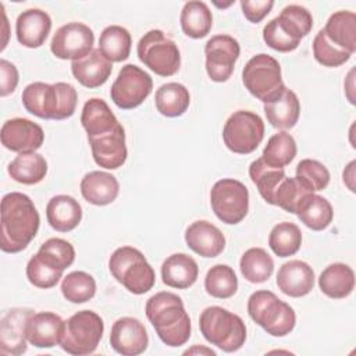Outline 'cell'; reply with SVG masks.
<instances>
[{
  "mask_svg": "<svg viewBox=\"0 0 356 356\" xmlns=\"http://www.w3.org/2000/svg\"><path fill=\"white\" fill-rule=\"evenodd\" d=\"M40 224L33 200L21 192H10L1 199V250L18 253L36 236Z\"/></svg>",
  "mask_w": 356,
  "mask_h": 356,
  "instance_id": "obj_1",
  "label": "cell"
},
{
  "mask_svg": "<svg viewBox=\"0 0 356 356\" xmlns=\"http://www.w3.org/2000/svg\"><path fill=\"white\" fill-rule=\"evenodd\" d=\"M146 317L159 338L171 348L182 346L191 337V318L182 299L172 292H157L147 299Z\"/></svg>",
  "mask_w": 356,
  "mask_h": 356,
  "instance_id": "obj_2",
  "label": "cell"
},
{
  "mask_svg": "<svg viewBox=\"0 0 356 356\" xmlns=\"http://www.w3.org/2000/svg\"><path fill=\"white\" fill-rule=\"evenodd\" d=\"M76 89L67 82L53 85L32 82L22 90V104L25 110L43 120L70 118L76 108Z\"/></svg>",
  "mask_w": 356,
  "mask_h": 356,
  "instance_id": "obj_3",
  "label": "cell"
},
{
  "mask_svg": "<svg viewBox=\"0 0 356 356\" xmlns=\"http://www.w3.org/2000/svg\"><path fill=\"white\" fill-rule=\"evenodd\" d=\"M199 328L207 342L224 352H236L246 341L243 320L221 306L206 307L199 317Z\"/></svg>",
  "mask_w": 356,
  "mask_h": 356,
  "instance_id": "obj_4",
  "label": "cell"
},
{
  "mask_svg": "<svg viewBox=\"0 0 356 356\" xmlns=\"http://www.w3.org/2000/svg\"><path fill=\"white\" fill-rule=\"evenodd\" d=\"M111 275L134 295L149 292L156 281L154 270L143 253L132 246H121L108 259Z\"/></svg>",
  "mask_w": 356,
  "mask_h": 356,
  "instance_id": "obj_5",
  "label": "cell"
},
{
  "mask_svg": "<svg viewBox=\"0 0 356 356\" xmlns=\"http://www.w3.org/2000/svg\"><path fill=\"white\" fill-rule=\"evenodd\" d=\"M250 318L273 337L288 335L296 324L293 309L271 291H256L248 299Z\"/></svg>",
  "mask_w": 356,
  "mask_h": 356,
  "instance_id": "obj_6",
  "label": "cell"
},
{
  "mask_svg": "<svg viewBox=\"0 0 356 356\" xmlns=\"http://www.w3.org/2000/svg\"><path fill=\"white\" fill-rule=\"evenodd\" d=\"M103 332V318L92 310H81L64 321L60 346L70 355H90L96 350Z\"/></svg>",
  "mask_w": 356,
  "mask_h": 356,
  "instance_id": "obj_7",
  "label": "cell"
},
{
  "mask_svg": "<svg viewBox=\"0 0 356 356\" xmlns=\"http://www.w3.org/2000/svg\"><path fill=\"white\" fill-rule=\"evenodd\" d=\"M136 53L139 60L160 76H171L181 67V53L177 43L160 29L146 32L138 42Z\"/></svg>",
  "mask_w": 356,
  "mask_h": 356,
  "instance_id": "obj_8",
  "label": "cell"
},
{
  "mask_svg": "<svg viewBox=\"0 0 356 356\" xmlns=\"http://www.w3.org/2000/svg\"><path fill=\"white\" fill-rule=\"evenodd\" d=\"M242 81L249 93L263 103L273 99L285 86L280 63L266 53L253 56L245 64Z\"/></svg>",
  "mask_w": 356,
  "mask_h": 356,
  "instance_id": "obj_9",
  "label": "cell"
},
{
  "mask_svg": "<svg viewBox=\"0 0 356 356\" xmlns=\"http://www.w3.org/2000/svg\"><path fill=\"white\" fill-rule=\"evenodd\" d=\"M264 138V122L256 113L238 110L228 117L222 128L225 146L238 154H249Z\"/></svg>",
  "mask_w": 356,
  "mask_h": 356,
  "instance_id": "obj_10",
  "label": "cell"
},
{
  "mask_svg": "<svg viewBox=\"0 0 356 356\" xmlns=\"http://www.w3.org/2000/svg\"><path fill=\"white\" fill-rule=\"evenodd\" d=\"M210 204L217 218L225 224L241 222L249 210V191L238 179L222 178L210 191Z\"/></svg>",
  "mask_w": 356,
  "mask_h": 356,
  "instance_id": "obj_11",
  "label": "cell"
},
{
  "mask_svg": "<svg viewBox=\"0 0 356 356\" xmlns=\"http://www.w3.org/2000/svg\"><path fill=\"white\" fill-rule=\"evenodd\" d=\"M152 76L135 64L124 65L110 89V97L114 104L122 110H131L140 106L152 93Z\"/></svg>",
  "mask_w": 356,
  "mask_h": 356,
  "instance_id": "obj_12",
  "label": "cell"
},
{
  "mask_svg": "<svg viewBox=\"0 0 356 356\" xmlns=\"http://www.w3.org/2000/svg\"><path fill=\"white\" fill-rule=\"evenodd\" d=\"M93 31L82 22L60 26L51 38L50 50L60 60H79L93 50Z\"/></svg>",
  "mask_w": 356,
  "mask_h": 356,
  "instance_id": "obj_13",
  "label": "cell"
},
{
  "mask_svg": "<svg viewBox=\"0 0 356 356\" xmlns=\"http://www.w3.org/2000/svg\"><path fill=\"white\" fill-rule=\"evenodd\" d=\"M241 47L236 39L229 35L211 36L206 46V71L211 81L225 82L231 78Z\"/></svg>",
  "mask_w": 356,
  "mask_h": 356,
  "instance_id": "obj_14",
  "label": "cell"
},
{
  "mask_svg": "<svg viewBox=\"0 0 356 356\" xmlns=\"http://www.w3.org/2000/svg\"><path fill=\"white\" fill-rule=\"evenodd\" d=\"M1 143L6 149L17 153L36 152L44 140L42 127L28 118H11L1 127Z\"/></svg>",
  "mask_w": 356,
  "mask_h": 356,
  "instance_id": "obj_15",
  "label": "cell"
},
{
  "mask_svg": "<svg viewBox=\"0 0 356 356\" xmlns=\"http://www.w3.org/2000/svg\"><path fill=\"white\" fill-rule=\"evenodd\" d=\"M33 314L31 309L8 310L0 324V353L19 356L26 352V323Z\"/></svg>",
  "mask_w": 356,
  "mask_h": 356,
  "instance_id": "obj_16",
  "label": "cell"
},
{
  "mask_svg": "<svg viewBox=\"0 0 356 356\" xmlns=\"http://www.w3.org/2000/svg\"><path fill=\"white\" fill-rule=\"evenodd\" d=\"M149 337L145 325L134 317L118 318L110 332L111 348L124 356H136L146 350Z\"/></svg>",
  "mask_w": 356,
  "mask_h": 356,
  "instance_id": "obj_17",
  "label": "cell"
},
{
  "mask_svg": "<svg viewBox=\"0 0 356 356\" xmlns=\"http://www.w3.org/2000/svg\"><path fill=\"white\" fill-rule=\"evenodd\" d=\"M88 140L92 149L93 160L99 167L106 170H117L122 167L128 156L125 131L122 125L111 132L88 138Z\"/></svg>",
  "mask_w": 356,
  "mask_h": 356,
  "instance_id": "obj_18",
  "label": "cell"
},
{
  "mask_svg": "<svg viewBox=\"0 0 356 356\" xmlns=\"http://www.w3.org/2000/svg\"><path fill=\"white\" fill-rule=\"evenodd\" d=\"M185 242L202 257H217L225 248L224 234L206 220H197L186 228Z\"/></svg>",
  "mask_w": 356,
  "mask_h": 356,
  "instance_id": "obj_19",
  "label": "cell"
},
{
  "mask_svg": "<svg viewBox=\"0 0 356 356\" xmlns=\"http://www.w3.org/2000/svg\"><path fill=\"white\" fill-rule=\"evenodd\" d=\"M51 29L50 15L40 8H29L22 11L15 22V33L18 42L29 49L40 47Z\"/></svg>",
  "mask_w": 356,
  "mask_h": 356,
  "instance_id": "obj_20",
  "label": "cell"
},
{
  "mask_svg": "<svg viewBox=\"0 0 356 356\" xmlns=\"http://www.w3.org/2000/svg\"><path fill=\"white\" fill-rule=\"evenodd\" d=\"M277 286L291 298L305 296L314 286V271L306 261L289 260L277 273Z\"/></svg>",
  "mask_w": 356,
  "mask_h": 356,
  "instance_id": "obj_21",
  "label": "cell"
},
{
  "mask_svg": "<svg viewBox=\"0 0 356 356\" xmlns=\"http://www.w3.org/2000/svg\"><path fill=\"white\" fill-rule=\"evenodd\" d=\"M64 320L51 312L33 313L26 323V338L35 348H53L60 343Z\"/></svg>",
  "mask_w": 356,
  "mask_h": 356,
  "instance_id": "obj_22",
  "label": "cell"
},
{
  "mask_svg": "<svg viewBox=\"0 0 356 356\" xmlns=\"http://www.w3.org/2000/svg\"><path fill=\"white\" fill-rule=\"evenodd\" d=\"M264 114L274 128H293L300 114V103L296 93L284 86L273 99L264 103Z\"/></svg>",
  "mask_w": 356,
  "mask_h": 356,
  "instance_id": "obj_23",
  "label": "cell"
},
{
  "mask_svg": "<svg viewBox=\"0 0 356 356\" xmlns=\"http://www.w3.org/2000/svg\"><path fill=\"white\" fill-rule=\"evenodd\" d=\"M71 71L81 85L93 89L107 82L113 71V63L108 61L99 49H93L83 58L72 61Z\"/></svg>",
  "mask_w": 356,
  "mask_h": 356,
  "instance_id": "obj_24",
  "label": "cell"
},
{
  "mask_svg": "<svg viewBox=\"0 0 356 356\" xmlns=\"http://www.w3.org/2000/svg\"><path fill=\"white\" fill-rule=\"evenodd\" d=\"M81 193L90 204L107 206L117 199L120 184L110 172L90 171L81 181Z\"/></svg>",
  "mask_w": 356,
  "mask_h": 356,
  "instance_id": "obj_25",
  "label": "cell"
},
{
  "mask_svg": "<svg viewBox=\"0 0 356 356\" xmlns=\"http://www.w3.org/2000/svg\"><path fill=\"white\" fill-rule=\"evenodd\" d=\"M46 218L50 227L58 232H70L82 220V207L70 195L53 196L46 206Z\"/></svg>",
  "mask_w": 356,
  "mask_h": 356,
  "instance_id": "obj_26",
  "label": "cell"
},
{
  "mask_svg": "<svg viewBox=\"0 0 356 356\" xmlns=\"http://www.w3.org/2000/svg\"><path fill=\"white\" fill-rule=\"evenodd\" d=\"M197 275V263L186 253H174L161 264V280L171 288L186 289L196 282Z\"/></svg>",
  "mask_w": 356,
  "mask_h": 356,
  "instance_id": "obj_27",
  "label": "cell"
},
{
  "mask_svg": "<svg viewBox=\"0 0 356 356\" xmlns=\"http://www.w3.org/2000/svg\"><path fill=\"white\" fill-rule=\"evenodd\" d=\"M81 124L86 131L88 138L111 132L121 125L108 104L99 97H92L83 104Z\"/></svg>",
  "mask_w": 356,
  "mask_h": 356,
  "instance_id": "obj_28",
  "label": "cell"
},
{
  "mask_svg": "<svg viewBox=\"0 0 356 356\" xmlns=\"http://www.w3.org/2000/svg\"><path fill=\"white\" fill-rule=\"evenodd\" d=\"M295 214L307 228L313 231L325 229L334 218L331 203L314 192H309L302 197Z\"/></svg>",
  "mask_w": 356,
  "mask_h": 356,
  "instance_id": "obj_29",
  "label": "cell"
},
{
  "mask_svg": "<svg viewBox=\"0 0 356 356\" xmlns=\"http://www.w3.org/2000/svg\"><path fill=\"white\" fill-rule=\"evenodd\" d=\"M318 286L331 299H343L355 289V273L345 263H332L318 277Z\"/></svg>",
  "mask_w": 356,
  "mask_h": 356,
  "instance_id": "obj_30",
  "label": "cell"
},
{
  "mask_svg": "<svg viewBox=\"0 0 356 356\" xmlns=\"http://www.w3.org/2000/svg\"><path fill=\"white\" fill-rule=\"evenodd\" d=\"M327 38L338 47L349 51L356 50V14L353 11H337L330 15L323 28Z\"/></svg>",
  "mask_w": 356,
  "mask_h": 356,
  "instance_id": "obj_31",
  "label": "cell"
},
{
  "mask_svg": "<svg viewBox=\"0 0 356 356\" xmlns=\"http://www.w3.org/2000/svg\"><path fill=\"white\" fill-rule=\"evenodd\" d=\"M10 177L24 185H35L43 181L47 174V161L36 152H24L8 164Z\"/></svg>",
  "mask_w": 356,
  "mask_h": 356,
  "instance_id": "obj_32",
  "label": "cell"
},
{
  "mask_svg": "<svg viewBox=\"0 0 356 356\" xmlns=\"http://www.w3.org/2000/svg\"><path fill=\"white\" fill-rule=\"evenodd\" d=\"M182 32L192 39H202L209 35L213 25V15L204 1H186L179 17Z\"/></svg>",
  "mask_w": 356,
  "mask_h": 356,
  "instance_id": "obj_33",
  "label": "cell"
},
{
  "mask_svg": "<svg viewBox=\"0 0 356 356\" xmlns=\"http://www.w3.org/2000/svg\"><path fill=\"white\" fill-rule=\"evenodd\" d=\"M154 103L160 114L174 118L182 115L188 110L191 104V95L182 83L167 82L156 90Z\"/></svg>",
  "mask_w": 356,
  "mask_h": 356,
  "instance_id": "obj_34",
  "label": "cell"
},
{
  "mask_svg": "<svg viewBox=\"0 0 356 356\" xmlns=\"http://www.w3.org/2000/svg\"><path fill=\"white\" fill-rule=\"evenodd\" d=\"M131 33L120 25L106 26L99 38V50L111 63L127 60L131 53Z\"/></svg>",
  "mask_w": 356,
  "mask_h": 356,
  "instance_id": "obj_35",
  "label": "cell"
},
{
  "mask_svg": "<svg viewBox=\"0 0 356 356\" xmlns=\"http://www.w3.org/2000/svg\"><path fill=\"white\" fill-rule=\"evenodd\" d=\"M249 177L252 182L256 185L260 196L270 204L274 203V193L281 184V181L286 177L284 168L273 167L267 164L263 157L252 161L249 165Z\"/></svg>",
  "mask_w": 356,
  "mask_h": 356,
  "instance_id": "obj_36",
  "label": "cell"
},
{
  "mask_svg": "<svg viewBox=\"0 0 356 356\" xmlns=\"http://www.w3.org/2000/svg\"><path fill=\"white\" fill-rule=\"evenodd\" d=\"M239 268L246 281L261 284L271 277L274 261L263 248H250L242 254Z\"/></svg>",
  "mask_w": 356,
  "mask_h": 356,
  "instance_id": "obj_37",
  "label": "cell"
},
{
  "mask_svg": "<svg viewBox=\"0 0 356 356\" xmlns=\"http://www.w3.org/2000/svg\"><path fill=\"white\" fill-rule=\"evenodd\" d=\"M302 245V232L293 222L282 221L273 227L268 235V246L278 257L295 254Z\"/></svg>",
  "mask_w": 356,
  "mask_h": 356,
  "instance_id": "obj_38",
  "label": "cell"
},
{
  "mask_svg": "<svg viewBox=\"0 0 356 356\" xmlns=\"http://www.w3.org/2000/svg\"><path fill=\"white\" fill-rule=\"evenodd\" d=\"M206 292L217 299H228L238 289V278L232 267L227 264L213 266L204 278Z\"/></svg>",
  "mask_w": 356,
  "mask_h": 356,
  "instance_id": "obj_39",
  "label": "cell"
},
{
  "mask_svg": "<svg viewBox=\"0 0 356 356\" xmlns=\"http://www.w3.org/2000/svg\"><path fill=\"white\" fill-rule=\"evenodd\" d=\"M298 147L296 142L292 135H289L285 131H281L278 134H274L264 146L263 150V160L278 168H284L288 165L296 156Z\"/></svg>",
  "mask_w": 356,
  "mask_h": 356,
  "instance_id": "obj_40",
  "label": "cell"
},
{
  "mask_svg": "<svg viewBox=\"0 0 356 356\" xmlns=\"http://www.w3.org/2000/svg\"><path fill=\"white\" fill-rule=\"evenodd\" d=\"M61 293L71 303H85L95 296L96 281L85 271H72L63 278Z\"/></svg>",
  "mask_w": 356,
  "mask_h": 356,
  "instance_id": "obj_41",
  "label": "cell"
},
{
  "mask_svg": "<svg viewBox=\"0 0 356 356\" xmlns=\"http://www.w3.org/2000/svg\"><path fill=\"white\" fill-rule=\"evenodd\" d=\"M44 263L49 266L64 271L68 268L75 260V249L74 246L61 238H50L43 242L36 253Z\"/></svg>",
  "mask_w": 356,
  "mask_h": 356,
  "instance_id": "obj_42",
  "label": "cell"
},
{
  "mask_svg": "<svg viewBox=\"0 0 356 356\" xmlns=\"http://www.w3.org/2000/svg\"><path fill=\"white\" fill-rule=\"evenodd\" d=\"M281 26L295 39L302 40L313 28V17L310 11L298 4H289L282 8L277 17Z\"/></svg>",
  "mask_w": 356,
  "mask_h": 356,
  "instance_id": "obj_43",
  "label": "cell"
},
{
  "mask_svg": "<svg viewBox=\"0 0 356 356\" xmlns=\"http://www.w3.org/2000/svg\"><path fill=\"white\" fill-rule=\"evenodd\" d=\"M296 178L310 192L323 191L330 184L328 168L314 159H303L296 165Z\"/></svg>",
  "mask_w": 356,
  "mask_h": 356,
  "instance_id": "obj_44",
  "label": "cell"
},
{
  "mask_svg": "<svg viewBox=\"0 0 356 356\" xmlns=\"http://www.w3.org/2000/svg\"><path fill=\"white\" fill-rule=\"evenodd\" d=\"M313 54L317 63L324 67H339L350 58V53L335 46L325 35L324 29H320L313 40Z\"/></svg>",
  "mask_w": 356,
  "mask_h": 356,
  "instance_id": "obj_45",
  "label": "cell"
},
{
  "mask_svg": "<svg viewBox=\"0 0 356 356\" xmlns=\"http://www.w3.org/2000/svg\"><path fill=\"white\" fill-rule=\"evenodd\" d=\"M310 191L306 189L300 181L296 177H285L281 184L278 185L275 193H274V206H278L284 209L288 213L295 214L296 207L302 197L309 193Z\"/></svg>",
  "mask_w": 356,
  "mask_h": 356,
  "instance_id": "obj_46",
  "label": "cell"
},
{
  "mask_svg": "<svg viewBox=\"0 0 356 356\" xmlns=\"http://www.w3.org/2000/svg\"><path fill=\"white\" fill-rule=\"evenodd\" d=\"M61 277L63 271L49 266L38 254L32 256L26 264V278L33 286L42 289L53 288L57 285Z\"/></svg>",
  "mask_w": 356,
  "mask_h": 356,
  "instance_id": "obj_47",
  "label": "cell"
},
{
  "mask_svg": "<svg viewBox=\"0 0 356 356\" xmlns=\"http://www.w3.org/2000/svg\"><path fill=\"white\" fill-rule=\"evenodd\" d=\"M263 39L268 47H271L277 51H281V53L292 51L300 44V40L292 38L281 26L277 17L273 18L270 22H267V25L263 28Z\"/></svg>",
  "mask_w": 356,
  "mask_h": 356,
  "instance_id": "obj_48",
  "label": "cell"
},
{
  "mask_svg": "<svg viewBox=\"0 0 356 356\" xmlns=\"http://www.w3.org/2000/svg\"><path fill=\"white\" fill-rule=\"evenodd\" d=\"M19 75L17 67L7 61L6 58L0 60V96L6 97L13 93L18 85Z\"/></svg>",
  "mask_w": 356,
  "mask_h": 356,
  "instance_id": "obj_49",
  "label": "cell"
},
{
  "mask_svg": "<svg viewBox=\"0 0 356 356\" xmlns=\"http://www.w3.org/2000/svg\"><path fill=\"white\" fill-rule=\"evenodd\" d=\"M241 7H242V13L245 15V18L253 24H259L274 7V1L273 0H242L241 1Z\"/></svg>",
  "mask_w": 356,
  "mask_h": 356,
  "instance_id": "obj_50",
  "label": "cell"
},
{
  "mask_svg": "<svg viewBox=\"0 0 356 356\" xmlns=\"http://www.w3.org/2000/svg\"><path fill=\"white\" fill-rule=\"evenodd\" d=\"M355 164H356V161L355 160H352L348 165H346V168L343 170V182L346 184V186L352 191V192H355Z\"/></svg>",
  "mask_w": 356,
  "mask_h": 356,
  "instance_id": "obj_51",
  "label": "cell"
},
{
  "mask_svg": "<svg viewBox=\"0 0 356 356\" xmlns=\"http://www.w3.org/2000/svg\"><path fill=\"white\" fill-rule=\"evenodd\" d=\"M207 353V355H216V352L214 350H211V349H207V348H199V346H195V348H192V349H188L186 352H185V355H189V353Z\"/></svg>",
  "mask_w": 356,
  "mask_h": 356,
  "instance_id": "obj_52",
  "label": "cell"
}]
</instances>
